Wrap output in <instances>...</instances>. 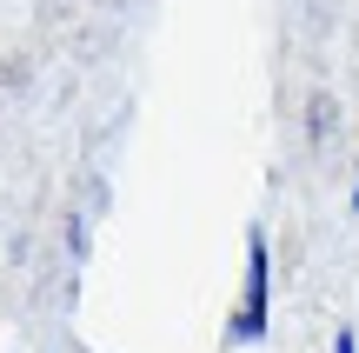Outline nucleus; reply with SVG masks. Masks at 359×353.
Segmentation results:
<instances>
[{
  "instance_id": "obj_3",
  "label": "nucleus",
  "mask_w": 359,
  "mask_h": 353,
  "mask_svg": "<svg viewBox=\"0 0 359 353\" xmlns=\"http://www.w3.org/2000/svg\"><path fill=\"white\" fill-rule=\"evenodd\" d=\"M353 213H359V187H353Z\"/></svg>"
},
{
  "instance_id": "obj_1",
  "label": "nucleus",
  "mask_w": 359,
  "mask_h": 353,
  "mask_svg": "<svg viewBox=\"0 0 359 353\" xmlns=\"http://www.w3.org/2000/svg\"><path fill=\"white\" fill-rule=\"evenodd\" d=\"M266 307H273V253H266V234H246V293L226 320V347H253L266 333Z\"/></svg>"
},
{
  "instance_id": "obj_2",
  "label": "nucleus",
  "mask_w": 359,
  "mask_h": 353,
  "mask_svg": "<svg viewBox=\"0 0 359 353\" xmlns=\"http://www.w3.org/2000/svg\"><path fill=\"white\" fill-rule=\"evenodd\" d=\"M333 353H359V340H353V327H339V333H333Z\"/></svg>"
}]
</instances>
